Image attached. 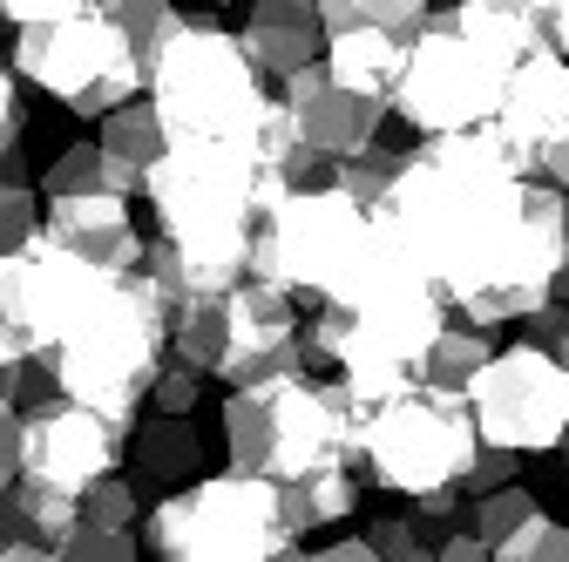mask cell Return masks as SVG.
<instances>
[{"label":"cell","mask_w":569,"mask_h":562,"mask_svg":"<svg viewBox=\"0 0 569 562\" xmlns=\"http://www.w3.org/2000/svg\"><path fill=\"white\" fill-rule=\"evenodd\" d=\"M380 218L441 299L488 332L509 319L522 325L556 299V271L569 258V190L529 177L495 122L420 136Z\"/></svg>","instance_id":"cell-1"},{"label":"cell","mask_w":569,"mask_h":562,"mask_svg":"<svg viewBox=\"0 0 569 562\" xmlns=\"http://www.w3.org/2000/svg\"><path fill=\"white\" fill-rule=\"evenodd\" d=\"M367 400L352 393L339 373L312 380H251L224 393V454L231 468L271 474V481H299V474H326V468H360L367 461Z\"/></svg>","instance_id":"cell-2"},{"label":"cell","mask_w":569,"mask_h":562,"mask_svg":"<svg viewBox=\"0 0 569 562\" xmlns=\"http://www.w3.org/2000/svg\"><path fill=\"white\" fill-rule=\"evenodd\" d=\"M41 360H48V373H54V387L68 400L109 413L129 434L142 420V400H150L157 367L170 360V292L150 271H129L116 285V299L89 325L68 332L54 353H41Z\"/></svg>","instance_id":"cell-3"},{"label":"cell","mask_w":569,"mask_h":562,"mask_svg":"<svg viewBox=\"0 0 569 562\" xmlns=\"http://www.w3.org/2000/svg\"><path fill=\"white\" fill-rule=\"evenodd\" d=\"M142 549L157 562H284L306 555L299 529L284 522V481L224 468L197 474L142 515Z\"/></svg>","instance_id":"cell-4"},{"label":"cell","mask_w":569,"mask_h":562,"mask_svg":"<svg viewBox=\"0 0 569 562\" xmlns=\"http://www.w3.org/2000/svg\"><path fill=\"white\" fill-rule=\"evenodd\" d=\"M264 82L271 76L251 61L244 34L218 21H183L150 61V102L163 109L170 136H218L258 150V122L271 109Z\"/></svg>","instance_id":"cell-5"},{"label":"cell","mask_w":569,"mask_h":562,"mask_svg":"<svg viewBox=\"0 0 569 562\" xmlns=\"http://www.w3.org/2000/svg\"><path fill=\"white\" fill-rule=\"evenodd\" d=\"M21 82L54 96L68 116L102 122L116 102L150 89V61L136 54V41L122 34V21L102 8H76V14H54V21H28L14 28V54Z\"/></svg>","instance_id":"cell-6"},{"label":"cell","mask_w":569,"mask_h":562,"mask_svg":"<svg viewBox=\"0 0 569 562\" xmlns=\"http://www.w3.org/2000/svg\"><path fill=\"white\" fill-rule=\"evenodd\" d=\"M481 454V428L468 393H441V387H407L393 400H380L367 413V474L387 495H435V488H461L468 468Z\"/></svg>","instance_id":"cell-7"},{"label":"cell","mask_w":569,"mask_h":562,"mask_svg":"<svg viewBox=\"0 0 569 562\" xmlns=\"http://www.w3.org/2000/svg\"><path fill=\"white\" fill-rule=\"evenodd\" d=\"M509 76H516V61H502L495 48H481L475 34H461L448 14H435L407 41L400 82H393V116L413 136H448V129L495 122Z\"/></svg>","instance_id":"cell-8"},{"label":"cell","mask_w":569,"mask_h":562,"mask_svg":"<svg viewBox=\"0 0 569 562\" xmlns=\"http://www.w3.org/2000/svg\"><path fill=\"white\" fill-rule=\"evenodd\" d=\"M122 278H129V271L96 264L89 251L61 244V238L41 224L21 251H0V305H8V319L28 332L34 353H54L68 332L89 325V319L116 299Z\"/></svg>","instance_id":"cell-9"},{"label":"cell","mask_w":569,"mask_h":562,"mask_svg":"<svg viewBox=\"0 0 569 562\" xmlns=\"http://www.w3.org/2000/svg\"><path fill=\"white\" fill-rule=\"evenodd\" d=\"M367 218L373 210L352 203L339 183L292 190L284 203H271L251 231V278H264V285L292 292V299H319L332 285L339 258L352 251V238L367 231Z\"/></svg>","instance_id":"cell-10"},{"label":"cell","mask_w":569,"mask_h":562,"mask_svg":"<svg viewBox=\"0 0 569 562\" xmlns=\"http://www.w3.org/2000/svg\"><path fill=\"white\" fill-rule=\"evenodd\" d=\"M481 441H502L522 454H556L569 448V367L536 339L495 345L488 367L468 387Z\"/></svg>","instance_id":"cell-11"},{"label":"cell","mask_w":569,"mask_h":562,"mask_svg":"<svg viewBox=\"0 0 569 562\" xmlns=\"http://www.w3.org/2000/svg\"><path fill=\"white\" fill-rule=\"evenodd\" d=\"M116 468H129V434L109 413L68 400V393L21 413V474L28 481H48L61 495H82V488H96Z\"/></svg>","instance_id":"cell-12"},{"label":"cell","mask_w":569,"mask_h":562,"mask_svg":"<svg viewBox=\"0 0 569 562\" xmlns=\"http://www.w3.org/2000/svg\"><path fill=\"white\" fill-rule=\"evenodd\" d=\"M495 129H502L509 157L529 177H549L569 190V54L562 48H536L516 61Z\"/></svg>","instance_id":"cell-13"},{"label":"cell","mask_w":569,"mask_h":562,"mask_svg":"<svg viewBox=\"0 0 569 562\" xmlns=\"http://www.w3.org/2000/svg\"><path fill=\"white\" fill-rule=\"evenodd\" d=\"M231 339H224V360L218 380L224 387H251V380H292L312 373L306 367V339H299V299L264 285V278H238L231 285Z\"/></svg>","instance_id":"cell-14"},{"label":"cell","mask_w":569,"mask_h":562,"mask_svg":"<svg viewBox=\"0 0 569 562\" xmlns=\"http://www.w3.org/2000/svg\"><path fill=\"white\" fill-rule=\"evenodd\" d=\"M278 96H284V109H292L299 136H306V143H312L326 163H339V157H352V150L380 143V122L393 116V102L346 89L326 61H306L299 76H284V82H278Z\"/></svg>","instance_id":"cell-15"},{"label":"cell","mask_w":569,"mask_h":562,"mask_svg":"<svg viewBox=\"0 0 569 562\" xmlns=\"http://www.w3.org/2000/svg\"><path fill=\"white\" fill-rule=\"evenodd\" d=\"M48 231L61 244L89 251L96 264L109 271H142L150 264V244H142L136 218H129V197H102V190H68V197H48Z\"/></svg>","instance_id":"cell-16"},{"label":"cell","mask_w":569,"mask_h":562,"mask_svg":"<svg viewBox=\"0 0 569 562\" xmlns=\"http://www.w3.org/2000/svg\"><path fill=\"white\" fill-rule=\"evenodd\" d=\"M82 522V495H61L48 481H14L0 488V562H48L61 555L68 529Z\"/></svg>","instance_id":"cell-17"},{"label":"cell","mask_w":569,"mask_h":562,"mask_svg":"<svg viewBox=\"0 0 569 562\" xmlns=\"http://www.w3.org/2000/svg\"><path fill=\"white\" fill-rule=\"evenodd\" d=\"M238 34H244L251 61L264 68L271 82L299 76L306 61L326 54V14H319V0H251Z\"/></svg>","instance_id":"cell-18"},{"label":"cell","mask_w":569,"mask_h":562,"mask_svg":"<svg viewBox=\"0 0 569 562\" xmlns=\"http://www.w3.org/2000/svg\"><path fill=\"white\" fill-rule=\"evenodd\" d=\"M129 474L142 488H190L203 474V434L190 428V413H157L129 428Z\"/></svg>","instance_id":"cell-19"},{"label":"cell","mask_w":569,"mask_h":562,"mask_svg":"<svg viewBox=\"0 0 569 562\" xmlns=\"http://www.w3.org/2000/svg\"><path fill=\"white\" fill-rule=\"evenodd\" d=\"M441 14H448L461 34H475L481 48H495L502 61H522V54L549 48V34H542V8H536V0H448Z\"/></svg>","instance_id":"cell-20"},{"label":"cell","mask_w":569,"mask_h":562,"mask_svg":"<svg viewBox=\"0 0 569 562\" xmlns=\"http://www.w3.org/2000/svg\"><path fill=\"white\" fill-rule=\"evenodd\" d=\"M319 61L332 68V76H339L346 89L393 102V82H400L407 41H393V34H373V28H346V34H326V54H319Z\"/></svg>","instance_id":"cell-21"},{"label":"cell","mask_w":569,"mask_h":562,"mask_svg":"<svg viewBox=\"0 0 569 562\" xmlns=\"http://www.w3.org/2000/svg\"><path fill=\"white\" fill-rule=\"evenodd\" d=\"M41 190L48 197H68V190H102V197H142V170L129 157H116L102 136H82L68 143L48 170H41Z\"/></svg>","instance_id":"cell-22"},{"label":"cell","mask_w":569,"mask_h":562,"mask_svg":"<svg viewBox=\"0 0 569 562\" xmlns=\"http://www.w3.org/2000/svg\"><path fill=\"white\" fill-rule=\"evenodd\" d=\"M488 353H495L488 325H475V319L461 312V319H448L435 339H427V353L413 360V380H420V387H441V393H468L475 373L488 367Z\"/></svg>","instance_id":"cell-23"},{"label":"cell","mask_w":569,"mask_h":562,"mask_svg":"<svg viewBox=\"0 0 569 562\" xmlns=\"http://www.w3.org/2000/svg\"><path fill=\"white\" fill-rule=\"evenodd\" d=\"M352 515H360V468H326V474L284 481V522L299 529V542L312 529H339Z\"/></svg>","instance_id":"cell-24"},{"label":"cell","mask_w":569,"mask_h":562,"mask_svg":"<svg viewBox=\"0 0 569 562\" xmlns=\"http://www.w3.org/2000/svg\"><path fill=\"white\" fill-rule=\"evenodd\" d=\"M231 292H210V299H177L170 305V353L203 367L218 380V360H224V339H231Z\"/></svg>","instance_id":"cell-25"},{"label":"cell","mask_w":569,"mask_h":562,"mask_svg":"<svg viewBox=\"0 0 569 562\" xmlns=\"http://www.w3.org/2000/svg\"><path fill=\"white\" fill-rule=\"evenodd\" d=\"M102 143H109L116 157H129L142 177H150V163H157V157H163V143H170L163 109L150 102V89H142V96H129V102H116V109L102 116Z\"/></svg>","instance_id":"cell-26"},{"label":"cell","mask_w":569,"mask_h":562,"mask_svg":"<svg viewBox=\"0 0 569 562\" xmlns=\"http://www.w3.org/2000/svg\"><path fill=\"white\" fill-rule=\"evenodd\" d=\"M326 14V34H346V28H373V34H393V41H413L435 8L427 0H319Z\"/></svg>","instance_id":"cell-27"},{"label":"cell","mask_w":569,"mask_h":562,"mask_svg":"<svg viewBox=\"0 0 569 562\" xmlns=\"http://www.w3.org/2000/svg\"><path fill=\"white\" fill-rule=\"evenodd\" d=\"M400 170H407V150H393V143H367V150H352V157H339L326 177L352 197V203H367V210H380L387 197H393V183H400Z\"/></svg>","instance_id":"cell-28"},{"label":"cell","mask_w":569,"mask_h":562,"mask_svg":"<svg viewBox=\"0 0 569 562\" xmlns=\"http://www.w3.org/2000/svg\"><path fill=\"white\" fill-rule=\"evenodd\" d=\"M536 515H542V502L529 495L522 481H509V488H488V495H468V529L488 542V555L502 549V542H509L522 522H536Z\"/></svg>","instance_id":"cell-29"},{"label":"cell","mask_w":569,"mask_h":562,"mask_svg":"<svg viewBox=\"0 0 569 562\" xmlns=\"http://www.w3.org/2000/svg\"><path fill=\"white\" fill-rule=\"evenodd\" d=\"M102 8L122 21V34L136 41V54H142V61H157V48L190 21L183 8H170V0H102Z\"/></svg>","instance_id":"cell-30"},{"label":"cell","mask_w":569,"mask_h":562,"mask_svg":"<svg viewBox=\"0 0 569 562\" xmlns=\"http://www.w3.org/2000/svg\"><path fill=\"white\" fill-rule=\"evenodd\" d=\"M136 555H150V549H142V529H109V522L82 515L76 529H68L54 562H136Z\"/></svg>","instance_id":"cell-31"},{"label":"cell","mask_w":569,"mask_h":562,"mask_svg":"<svg viewBox=\"0 0 569 562\" xmlns=\"http://www.w3.org/2000/svg\"><path fill=\"white\" fill-rule=\"evenodd\" d=\"M82 515L109 522V529H142V481L136 474H102L96 488H82Z\"/></svg>","instance_id":"cell-32"},{"label":"cell","mask_w":569,"mask_h":562,"mask_svg":"<svg viewBox=\"0 0 569 562\" xmlns=\"http://www.w3.org/2000/svg\"><path fill=\"white\" fill-rule=\"evenodd\" d=\"M367 535H373V549H380L387 562H427V555H435V542H441L435 529L413 515V502H407V515H373Z\"/></svg>","instance_id":"cell-33"},{"label":"cell","mask_w":569,"mask_h":562,"mask_svg":"<svg viewBox=\"0 0 569 562\" xmlns=\"http://www.w3.org/2000/svg\"><path fill=\"white\" fill-rule=\"evenodd\" d=\"M41 224H48V210H41L34 183L28 177H0V251H21Z\"/></svg>","instance_id":"cell-34"},{"label":"cell","mask_w":569,"mask_h":562,"mask_svg":"<svg viewBox=\"0 0 569 562\" xmlns=\"http://www.w3.org/2000/svg\"><path fill=\"white\" fill-rule=\"evenodd\" d=\"M21 143H28L21 68H14V61H0V177H21Z\"/></svg>","instance_id":"cell-35"},{"label":"cell","mask_w":569,"mask_h":562,"mask_svg":"<svg viewBox=\"0 0 569 562\" xmlns=\"http://www.w3.org/2000/svg\"><path fill=\"white\" fill-rule=\"evenodd\" d=\"M495 562H569V522H556V515L522 522L502 549H495Z\"/></svg>","instance_id":"cell-36"},{"label":"cell","mask_w":569,"mask_h":562,"mask_svg":"<svg viewBox=\"0 0 569 562\" xmlns=\"http://www.w3.org/2000/svg\"><path fill=\"white\" fill-rule=\"evenodd\" d=\"M203 387H210V373L170 353V360L157 367V380H150V407H157V413H197V400H203Z\"/></svg>","instance_id":"cell-37"},{"label":"cell","mask_w":569,"mask_h":562,"mask_svg":"<svg viewBox=\"0 0 569 562\" xmlns=\"http://www.w3.org/2000/svg\"><path fill=\"white\" fill-rule=\"evenodd\" d=\"M522 448H502V441H481V454H475V468H468V495H488V488H509V481H522Z\"/></svg>","instance_id":"cell-38"},{"label":"cell","mask_w":569,"mask_h":562,"mask_svg":"<svg viewBox=\"0 0 569 562\" xmlns=\"http://www.w3.org/2000/svg\"><path fill=\"white\" fill-rule=\"evenodd\" d=\"M21 481V407L0 393V488Z\"/></svg>","instance_id":"cell-39"},{"label":"cell","mask_w":569,"mask_h":562,"mask_svg":"<svg viewBox=\"0 0 569 562\" xmlns=\"http://www.w3.org/2000/svg\"><path fill=\"white\" fill-rule=\"evenodd\" d=\"M76 8H96V0H0V14H8L14 28H28V21H54V14H76Z\"/></svg>","instance_id":"cell-40"},{"label":"cell","mask_w":569,"mask_h":562,"mask_svg":"<svg viewBox=\"0 0 569 562\" xmlns=\"http://www.w3.org/2000/svg\"><path fill=\"white\" fill-rule=\"evenodd\" d=\"M306 555H319V562H373L380 549H373V535H339V542H326V549H306Z\"/></svg>","instance_id":"cell-41"},{"label":"cell","mask_w":569,"mask_h":562,"mask_svg":"<svg viewBox=\"0 0 569 562\" xmlns=\"http://www.w3.org/2000/svg\"><path fill=\"white\" fill-rule=\"evenodd\" d=\"M21 360H34V345H28V332L8 319V305H0V373H8V367H21Z\"/></svg>","instance_id":"cell-42"},{"label":"cell","mask_w":569,"mask_h":562,"mask_svg":"<svg viewBox=\"0 0 569 562\" xmlns=\"http://www.w3.org/2000/svg\"><path fill=\"white\" fill-rule=\"evenodd\" d=\"M556 299H569V258H562V271H556Z\"/></svg>","instance_id":"cell-43"},{"label":"cell","mask_w":569,"mask_h":562,"mask_svg":"<svg viewBox=\"0 0 569 562\" xmlns=\"http://www.w3.org/2000/svg\"><path fill=\"white\" fill-rule=\"evenodd\" d=\"M197 8H238V0H197Z\"/></svg>","instance_id":"cell-44"},{"label":"cell","mask_w":569,"mask_h":562,"mask_svg":"<svg viewBox=\"0 0 569 562\" xmlns=\"http://www.w3.org/2000/svg\"><path fill=\"white\" fill-rule=\"evenodd\" d=\"M562 495H569V448H562Z\"/></svg>","instance_id":"cell-45"}]
</instances>
